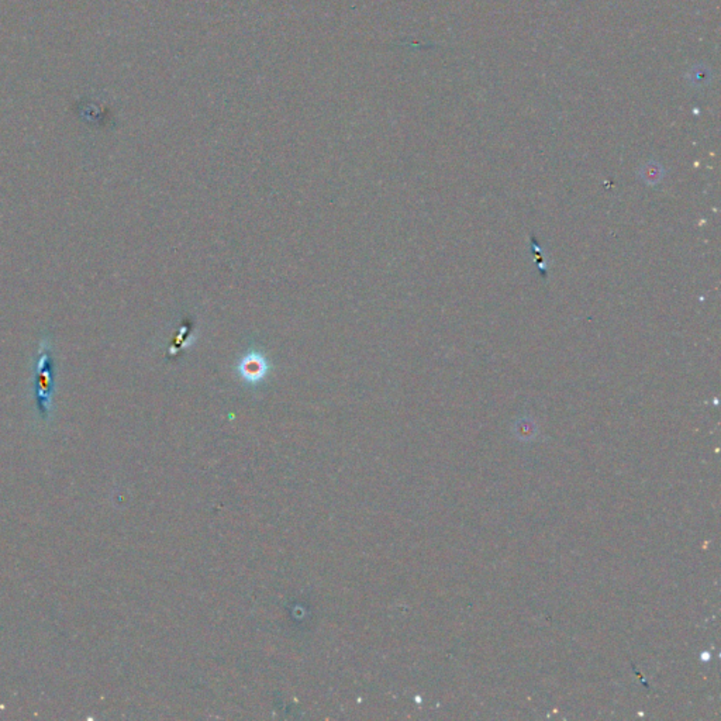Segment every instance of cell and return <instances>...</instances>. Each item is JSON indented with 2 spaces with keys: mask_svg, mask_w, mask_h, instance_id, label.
<instances>
[{
  "mask_svg": "<svg viewBox=\"0 0 721 721\" xmlns=\"http://www.w3.org/2000/svg\"><path fill=\"white\" fill-rule=\"evenodd\" d=\"M54 377H56V365L51 352V345L48 339H43L34 371V389L39 409L44 416L48 413L51 406V399L54 393Z\"/></svg>",
  "mask_w": 721,
  "mask_h": 721,
  "instance_id": "1",
  "label": "cell"
},
{
  "mask_svg": "<svg viewBox=\"0 0 721 721\" xmlns=\"http://www.w3.org/2000/svg\"><path fill=\"white\" fill-rule=\"evenodd\" d=\"M268 369H270L268 359L257 351L245 354L238 364L240 377L250 384L261 382L267 377Z\"/></svg>",
  "mask_w": 721,
  "mask_h": 721,
  "instance_id": "2",
  "label": "cell"
},
{
  "mask_svg": "<svg viewBox=\"0 0 721 721\" xmlns=\"http://www.w3.org/2000/svg\"><path fill=\"white\" fill-rule=\"evenodd\" d=\"M709 79H710V73H709L707 68H703V66H696L689 73V82L695 83L696 86L707 83Z\"/></svg>",
  "mask_w": 721,
  "mask_h": 721,
  "instance_id": "3",
  "label": "cell"
},
{
  "mask_svg": "<svg viewBox=\"0 0 721 721\" xmlns=\"http://www.w3.org/2000/svg\"><path fill=\"white\" fill-rule=\"evenodd\" d=\"M644 178L648 179L651 178V182H655L657 178H661V172H660V167L654 163V164H648L645 169H644Z\"/></svg>",
  "mask_w": 721,
  "mask_h": 721,
  "instance_id": "4",
  "label": "cell"
}]
</instances>
